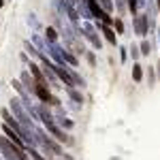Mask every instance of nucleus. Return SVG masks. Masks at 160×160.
Instances as JSON below:
<instances>
[{
    "label": "nucleus",
    "instance_id": "nucleus-1",
    "mask_svg": "<svg viewBox=\"0 0 160 160\" xmlns=\"http://www.w3.org/2000/svg\"><path fill=\"white\" fill-rule=\"evenodd\" d=\"M9 109H11V113L19 120V124H22L24 128H37V126H34V120H32V115L28 113V109H26V105H24V100H22V98H11Z\"/></svg>",
    "mask_w": 160,
    "mask_h": 160
},
{
    "label": "nucleus",
    "instance_id": "nucleus-2",
    "mask_svg": "<svg viewBox=\"0 0 160 160\" xmlns=\"http://www.w3.org/2000/svg\"><path fill=\"white\" fill-rule=\"evenodd\" d=\"M0 152L4 154V158H7V160H28V158H26L24 148L15 145L7 135H0Z\"/></svg>",
    "mask_w": 160,
    "mask_h": 160
},
{
    "label": "nucleus",
    "instance_id": "nucleus-3",
    "mask_svg": "<svg viewBox=\"0 0 160 160\" xmlns=\"http://www.w3.org/2000/svg\"><path fill=\"white\" fill-rule=\"evenodd\" d=\"M79 32H81V37L86 38L88 43H90V45L94 47V49H98V51L102 49V41H100L98 30H96L94 26L90 24L88 19H83V22H81V26H79Z\"/></svg>",
    "mask_w": 160,
    "mask_h": 160
},
{
    "label": "nucleus",
    "instance_id": "nucleus-4",
    "mask_svg": "<svg viewBox=\"0 0 160 160\" xmlns=\"http://www.w3.org/2000/svg\"><path fill=\"white\" fill-rule=\"evenodd\" d=\"M132 28H135V34H139L141 38H148L149 34V19L145 13H137L132 17Z\"/></svg>",
    "mask_w": 160,
    "mask_h": 160
},
{
    "label": "nucleus",
    "instance_id": "nucleus-5",
    "mask_svg": "<svg viewBox=\"0 0 160 160\" xmlns=\"http://www.w3.org/2000/svg\"><path fill=\"white\" fill-rule=\"evenodd\" d=\"M19 81H22V83H24V88L30 92V94H32V96H34V92H37V83H38L37 79L28 73V71H24V73H22V77H19Z\"/></svg>",
    "mask_w": 160,
    "mask_h": 160
},
{
    "label": "nucleus",
    "instance_id": "nucleus-6",
    "mask_svg": "<svg viewBox=\"0 0 160 160\" xmlns=\"http://www.w3.org/2000/svg\"><path fill=\"white\" fill-rule=\"evenodd\" d=\"M98 28H100V32L105 34L107 43L118 45V32H115V28H113V26H107V24H100V22H98Z\"/></svg>",
    "mask_w": 160,
    "mask_h": 160
},
{
    "label": "nucleus",
    "instance_id": "nucleus-7",
    "mask_svg": "<svg viewBox=\"0 0 160 160\" xmlns=\"http://www.w3.org/2000/svg\"><path fill=\"white\" fill-rule=\"evenodd\" d=\"M64 90H66V94H68V98H71V102H75V105H83V94H81V90H77L75 86H64Z\"/></svg>",
    "mask_w": 160,
    "mask_h": 160
},
{
    "label": "nucleus",
    "instance_id": "nucleus-8",
    "mask_svg": "<svg viewBox=\"0 0 160 160\" xmlns=\"http://www.w3.org/2000/svg\"><path fill=\"white\" fill-rule=\"evenodd\" d=\"M62 58H64V64H68V66H73V68H77L79 66V60H77V56H75L71 49H62Z\"/></svg>",
    "mask_w": 160,
    "mask_h": 160
},
{
    "label": "nucleus",
    "instance_id": "nucleus-9",
    "mask_svg": "<svg viewBox=\"0 0 160 160\" xmlns=\"http://www.w3.org/2000/svg\"><path fill=\"white\" fill-rule=\"evenodd\" d=\"M58 37H60V30L53 28V26H47L45 28V41L47 43H58Z\"/></svg>",
    "mask_w": 160,
    "mask_h": 160
},
{
    "label": "nucleus",
    "instance_id": "nucleus-10",
    "mask_svg": "<svg viewBox=\"0 0 160 160\" xmlns=\"http://www.w3.org/2000/svg\"><path fill=\"white\" fill-rule=\"evenodd\" d=\"M132 81L135 83H141L143 81V66L139 62H132Z\"/></svg>",
    "mask_w": 160,
    "mask_h": 160
},
{
    "label": "nucleus",
    "instance_id": "nucleus-11",
    "mask_svg": "<svg viewBox=\"0 0 160 160\" xmlns=\"http://www.w3.org/2000/svg\"><path fill=\"white\" fill-rule=\"evenodd\" d=\"M139 49H141V56H149L152 53V41L149 38H143L139 43Z\"/></svg>",
    "mask_w": 160,
    "mask_h": 160
},
{
    "label": "nucleus",
    "instance_id": "nucleus-12",
    "mask_svg": "<svg viewBox=\"0 0 160 160\" xmlns=\"http://www.w3.org/2000/svg\"><path fill=\"white\" fill-rule=\"evenodd\" d=\"M128 53L132 56V62H139V58H141V49H139V45H137V43H132V45L128 47Z\"/></svg>",
    "mask_w": 160,
    "mask_h": 160
},
{
    "label": "nucleus",
    "instance_id": "nucleus-13",
    "mask_svg": "<svg viewBox=\"0 0 160 160\" xmlns=\"http://www.w3.org/2000/svg\"><path fill=\"white\" fill-rule=\"evenodd\" d=\"M126 7H128V13H132V17H135L139 13V0H126Z\"/></svg>",
    "mask_w": 160,
    "mask_h": 160
},
{
    "label": "nucleus",
    "instance_id": "nucleus-14",
    "mask_svg": "<svg viewBox=\"0 0 160 160\" xmlns=\"http://www.w3.org/2000/svg\"><path fill=\"white\" fill-rule=\"evenodd\" d=\"M98 4L105 9L107 13H113L115 11V4H113V0H98Z\"/></svg>",
    "mask_w": 160,
    "mask_h": 160
},
{
    "label": "nucleus",
    "instance_id": "nucleus-15",
    "mask_svg": "<svg viewBox=\"0 0 160 160\" xmlns=\"http://www.w3.org/2000/svg\"><path fill=\"white\" fill-rule=\"evenodd\" d=\"M113 4H115V9H118V13H120V15H124V13L128 11V7H126V0H113Z\"/></svg>",
    "mask_w": 160,
    "mask_h": 160
},
{
    "label": "nucleus",
    "instance_id": "nucleus-16",
    "mask_svg": "<svg viewBox=\"0 0 160 160\" xmlns=\"http://www.w3.org/2000/svg\"><path fill=\"white\" fill-rule=\"evenodd\" d=\"M26 22H28V26H32L34 30H38V28H41V24H38V19H37V15H34V13H30Z\"/></svg>",
    "mask_w": 160,
    "mask_h": 160
},
{
    "label": "nucleus",
    "instance_id": "nucleus-17",
    "mask_svg": "<svg viewBox=\"0 0 160 160\" xmlns=\"http://www.w3.org/2000/svg\"><path fill=\"white\" fill-rule=\"evenodd\" d=\"M148 83H149V88H154V83H156V71L152 66H148Z\"/></svg>",
    "mask_w": 160,
    "mask_h": 160
},
{
    "label": "nucleus",
    "instance_id": "nucleus-18",
    "mask_svg": "<svg viewBox=\"0 0 160 160\" xmlns=\"http://www.w3.org/2000/svg\"><path fill=\"white\" fill-rule=\"evenodd\" d=\"M113 28H115V32L118 34H124V22L120 17H115V22H113Z\"/></svg>",
    "mask_w": 160,
    "mask_h": 160
},
{
    "label": "nucleus",
    "instance_id": "nucleus-19",
    "mask_svg": "<svg viewBox=\"0 0 160 160\" xmlns=\"http://www.w3.org/2000/svg\"><path fill=\"white\" fill-rule=\"evenodd\" d=\"M86 60H88L90 66H96V56H94L92 51H86Z\"/></svg>",
    "mask_w": 160,
    "mask_h": 160
},
{
    "label": "nucleus",
    "instance_id": "nucleus-20",
    "mask_svg": "<svg viewBox=\"0 0 160 160\" xmlns=\"http://www.w3.org/2000/svg\"><path fill=\"white\" fill-rule=\"evenodd\" d=\"M126 60H128V49L120 47V62H126Z\"/></svg>",
    "mask_w": 160,
    "mask_h": 160
},
{
    "label": "nucleus",
    "instance_id": "nucleus-21",
    "mask_svg": "<svg viewBox=\"0 0 160 160\" xmlns=\"http://www.w3.org/2000/svg\"><path fill=\"white\" fill-rule=\"evenodd\" d=\"M28 154H30V156H32V158H34V160H47V158H43V156L38 154L37 149H32V148H30V152H28Z\"/></svg>",
    "mask_w": 160,
    "mask_h": 160
},
{
    "label": "nucleus",
    "instance_id": "nucleus-22",
    "mask_svg": "<svg viewBox=\"0 0 160 160\" xmlns=\"http://www.w3.org/2000/svg\"><path fill=\"white\" fill-rule=\"evenodd\" d=\"M158 45H160V26H158Z\"/></svg>",
    "mask_w": 160,
    "mask_h": 160
},
{
    "label": "nucleus",
    "instance_id": "nucleus-23",
    "mask_svg": "<svg viewBox=\"0 0 160 160\" xmlns=\"http://www.w3.org/2000/svg\"><path fill=\"white\" fill-rule=\"evenodd\" d=\"M2 7H4V0H0V9H2Z\"/></svg>",
    "mask_w": 160,
    "mask_h": 160
},
{
    "label": "nucleus",
    "instance_id": "nucleus-24",
    "mask_svg": "<svg viewBox=\"0 0 160 160\" xmlns=\"http://www.w3.org/2000/svg\"><path fill=\"white\" fill-rule=\"evenodd\" d=\"M156 68H158V77H160V62H158V66H156Z\"/></svg>",
    "mask_w": 160,
    "mask_h": 160
}]
</instances>
